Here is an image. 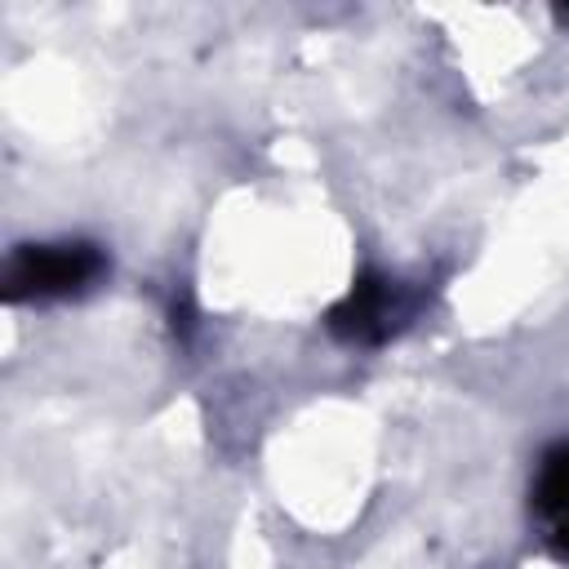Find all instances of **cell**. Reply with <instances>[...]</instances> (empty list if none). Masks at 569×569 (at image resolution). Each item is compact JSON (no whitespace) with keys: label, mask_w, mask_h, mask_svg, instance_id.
I'll use <instances>...</instances> for the list:
<instances>
[{"label":"cell","mask_w":569,"mask_h":569,"mask_svg":"<svg viewBox=\"0 0 569 569\" xmlns=\"http://www.w3.org/2000/svg\"><path fill=\"white\" fill-rule=\"evenodd\" d=\"M107 271V253L84 240L62 244H22L4 262V298L31 302V298H71L98 284Z\"/></svg>","instance_id":"obj_1"},{"label":"cell","mask_w":569,"mask_h":569,"mask_svg":"<svg viewBox=\"0 0 569 569\" xmlns=\"http://www.w3.org/2000/svg\"><path fill=\"white\" fill-rule=\"evenodd\" d=\"M400 316H409L400 284L387 276H360L347 298L329 311V329L347 342H382L400 325Z\"/></svg>","instance_id":"obj_2"},{"label":"cell","mask_w":569,"mask_h":569,"mask_svg":"<svg viewBox=\"0 0 569 569\" xmlns=\"http://www.w3.org/2000/svg\"><path fill=\"white\" fill-rule=\"evenodd\" d=\"M556 547H560V551H569V520H565V525H556Z\"/></svg>","instance_id":"obj_4"},{"label":"cell","mask_w":569,"mask_h":569,"mask_svg":"<svg viewBox=\"0 0 569 569\" xmlns=\"http://www.w3.org/2000/svg\"><path fill=\"white\" fill-rule=\"evenodd\" d=\"M533 502L551 520V529L569 520V445H560L542 458L538 480H533Z\"/></svg>","instance_id":"obj_3"}]
</instances>
